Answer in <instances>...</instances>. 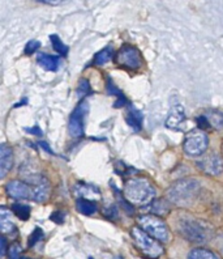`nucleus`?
I'll list each match as a JSON object with an SVG mask.
<instances>
[{"instance_id": "obj_1", "label": "nucleus", "mask_w": 223, "mask_h": 259, "mask_svg": "<svg viewBox=\"0 0 223 259\" xmlns=\"http://www.w3.org/2000/svg\"><path fill=\"white\" fill-rule=\"evenodd\" d=\"M124 196L132 204L144 205L153 200L155 190L146 178H131L124 185Z\"/></svg>"}, {"instance_id": "obj_2", "label": "nucleus", "mask_w": 223, "mask_h": 259, "mask_svg": "<svg viewBox=\"0 0 223 259\" xmlns=\"http://www.w3.org/2000/svg\"><path fill=\"white\" fill-rule=\"evenodd\" d=\"M200 184L196 180H182L174 184L167 191V196L175 204L188 205L197 198Z\"/></svg>"}, {"instance_id": "obj_3", "label": "nucleus", "mask_w": 223, "mask_h": 259, "mask_svg": "<svg viewBox=\"0 0 223 259\" xmlns=\"http://www.w3.org/2000/svg\"><path fill=\"white\" fill-rule=\"evenodd\" d=\"M131 236H132L137 249L145 256H148L150 259H157L163 254V247L158 243V240L149 237V233H146L142 228H132Z\"/></svg>"}, {"instance_id": "obj_4", "label": "nucleus", "mask_w": 223, "mask_h": 259, "mask_svg": "<svg viewBox=\"0 0 223 259\" xmlns=\"http://www.w3.org/2000/svg\"><path fill=\"white\" fill-rule=\"evenodd\" d=\"M138 225L144 229L146 233L160 241V242H169L170 241V231L163 220L153 215H144L138 218Z\"/></svg>"}, {"instance_id": "obj_5", "label": "nucleus", "mask_w": 223, "mask_h": 259, "mask_svg": "<svg viewBox=\"0 0 223 259\" xmlns=\"http://www.w3.org/2000/svg\"><path fill=\"white\" fill-rule=\"evenodd\" d=\"M209 146V138L204 130H193L186 135L183 148L189 156H201Z\"/></svg>"}, {"instance_id": "obj_6", "label": "nucleus", "mask_w": 223, "mask_h": 259, "mask_svg": "<svg viewBox=\"0 0 223 259\" xmlns=\"http://www.w3.org/2000/svg\"><path fill=\"white\" fill-rule=\"evenodd\" d=\"M117 63L124 68L129 70H140L144 64L141 53L138 51L137 48L131 46V45H124L119 49V51L115 55Z\"/></svg>"}, {"instance_id": "obj_7", "label": "nucleus", "mask_w": 223, "mask_h": 259, "mask_svg": "<svg viewBox=\"0 0 223 259\" xmlns=\"http://www.w3.org/2000/svg\"><path fill=\"white\" fill-rule=\"evenodd\" d=\"M89 104L88 101H81L75 108L73 113L71 114L68 123L69 135L73 138H81L84 135V130H85V118L88 115Z\"/></svg>"}, {"instance_id": "obj_8", "label": "nucleus", "mask_w": 223, "mask_h": 259, "mask_svg": "<svg viewBox=\"0 0 223 259\" xmlns=\"http://www.w3.org/2000/svg\"><path fill=\"white\" fill-rule=\"evenodd\" d=\"M180 233L184 238L192 241V242H204L207 240L205 227L200 224V222L193 219H183L179 224Z\"/></svg>"}, {"instance_id": "obj_9", "label": "nucleus", "mask_w": 223, "mask_h": 259, "mask_svg": "<svg viewBox=\"0 0 223 259\" xmlns=\"http://www.w3.org/2000/svg\"><path fill=\"white\" fill-rule=\"evenodd\" d=\"M197 167L205 174L210 176H219L223 173V158L222 156L211 152L207 156L202 157L200 161H197Z\"/></svg>"}, {"instance_id": "obj_10", "label": "nucleus", "mask_w": 223, "mask_h": 259, "mask_svg": "<svg viewBox=\"0 0 223 259\" xmlns=\"http://www.w3.org/2000/svg\"><path fill=\"white\" fill-rule=\"evenodd\" d=\"M6 191L15 199H33V189L22 181H10L6 186Z\"/></svg>"}, {"instance_id": "obj_11", "label": "nucleus", "mask_w": 223, "mask_h": 259, "mask_svg": "<svg viewBox=\"0 0 223 259\" xmlns=\"http://www.w3.org/2000/svg\"><path fill=\"white\" fill-rule=\"evenodd\" d=\"M13 164V155L12 149L8 144L2 143L0 146V177L4 178L11 170Z\"/></svg>"}, {"instance_id": "obj_12", "label": "nucleus", "mask_w": 223, "mask_h": 259, "mask_svg": "<svg viewBox=\"0 0 223 259\" xmlns=\"http://www.w3.org/2000/svg\"><path fill=\"white\" fill-rule=\"evenodd\" d=\"M184 119H186L184 108L180 104L173 105L170 113H169V117L166 118V127L173 130L178 128L184 122Z\"/></svg>"}, {"instance_id": "obj_13", "label": "nucleus", "mask_w": 223, "mask_h": 259, "mask_svg": "<svg viewBox=\"0 0 223 259\" xmlns=\"http://www.w3.org/2000/svg\"><path fill=\"white\" fill-rule=\"evenodd\" d=\"M48 193H50V182H48L43 176L38 178L34 182V187H33V199L35 202H44L48 198Z\"/></svg>"}, {"instance_id": "obj_14", "label": "nucleus", "mask_w": 223, "mask_h": 259, "mask_svg": "<svg viewBox=\"0 0 223 259\" xmlns=\"http://www.w3.org/2000/svg\"><path fill=\"white\" fill-rule=\"evenodd\" d=\"M206 119L209 130H222L223 128V113L219 110H206L202 114Z\"/></svg>"}, {"instance_id": "obj_15", "label": "nucleus", "mask_w": 223, "mask_h": 259, "mask_svg": "<svg viewBox=\"0 0 223 259\" xmlns=\"http://www.w3.org/2000/svg\"><path fill=\"white\" fill-rule=\"evenodd\" d=\"M126 122L135 131H140L142 127V113L138 109L129 106L126 113Z\"/></svg>"}, {"instance_id": "obj_16", "label": "nucleus", "mask_w": 223, "mask_h": 259, "mask_svg": "<svg viewBox=\"0 0 223 259\" xmlns=\"http://www.w3.org/2000/svg\"><path fill=\"white\" fill-rule=\"evenodd\" d=\"M38 64L46 71H58L60 64V58L48 54H39L38 55Z\"/></svg>"}, {"instance_id": "obj_17", "label": "nucleus", "mask_w": 223, "mask_h": 259, "mask_svg": "<svg viewBox=\"0 0 223 259\" xmlns=\"http://www.w3.org/2000/svg\"><path fill=\"white\" fill-rule=\"evenodd\" d=\"M76 207H77L80 213H82V215H85V216L94 215L98 209L97 204H95L94 202L85 199V198H80V199H77V202H76Z\"/></svg>"}, {"instance_id": "obj_18", "label": "nucleus", "mask_w": 223, "mask_h": 259, "mask_svg": "<svg viewBox=\"0 0 223 259\" xmlns=\"http://www.w3.org/2000/svg\"><path fill=\"white\" fill-rule=\"evenodd\" d=\"M11 215V212L6 208V207H2L0 208V229L3 233H12V232L16 231L15 224L11 222V219L8 216Z\"/></svg>"}, {"instance_id": "obj_19", "label": "nucleus", "mask_w": 223, "mask_h": 259, "mask_svg": "<svg viewBox=\"0 0 223 259\" xmlns=\"http://www.w3.org/2000/svg\"><path fill=\"white\" fill-rule=\"evenodd\" d=\"M114 57V50L111 48H104L101 51H98L94 55V64L95 66H103V64L108 63Z\"/></svg>"}, {"instance_id": "obj_20", "label": "nucleus", "mask_w": 223, "mask_h": 259, "mask_svg": "<svg viewBox=\"0 0 223 259\" xmlns=\"http://www.w3.org/2000/svg\"><path fill=\"white\" fill-rule=\"evenodd\" d=\"M107 91H108V93H110V95H114L118 97V101L114 104V106H115V108H122V106H124V105L127 104V98L124 97V95L120 92L117 87L114 85L111 80H108V81H107Z\"/></svg>"}, {"instance_id": "obj_21", "label": "nucleus", "mask_w": 223, "mask_h": 259, "mask_svg": "<svg viewBox=\"0 0 223 259\" xmlns=\"http://www.w3.org/2000/svg\"><path fill=\"white\" fill-rule=\"evenodd\" d=\"M188 259H219L213 251L207 249H201V247H198V249H193L189 253Z\"/></svg>"}, {"instance_id": "obj_22", "label": "nucleus", "mask_w": 223, "mask_h": 259, "mask_svg": "<svg viewBox=\"0 0 223 259\" xmlns=\"http://www.w3.org/2000/svg\"><path fill=\"white\" fill-rule=\"evenodd\" d=\"M12 211L13 213H15L19 219H21V220H28L32 209H30L29 205L21 204V203H16V204L12 205Z\"/></svg>"}, {"instance_id": "obj_23", "label": "nucleus", "mask_w": 223, "mask_h": 259, "mask_svg": "<svg viewBox=\"0 0 223 259\" xmlns=\"http://www.w3.org/2000/svg\"><path fill=\"white\" fill-rule=\"evenodd\" d=\"M50 41L52 44V48L62 55H67L68 54V46L63 44V41L58 37L57 34H52L50 35Z\"/></svg>"}, {"instance_id": "obj_24", "label": "nucleus", "mask_w": 223, "mask_h": 259, "mask_svg": "<svg viewBox=\"0 0 223 259\" xmlns=\"http://www.w3.org/2000/svg\"><path fill=\"white\" fill-rule=\"evenodd\" d=\"M76 194H79V195H82V196H86V195H94V193L99 194V191H98L97 187H93L90 186V185H77L75 189Z\"/></svg>"}, {"instance_id": "obj_25", "label": "nucleus", "mask_w": 223, "mask_h": 259, "mask_svg": "<svg viewBox=\"0 0 223 259\" xmlns=\"http://www.w3.org/2000/svg\"><path fill=\"white\" fill-rule=\"evenodd\" d=\"M151 211L154 212V213H157V216H162L169 212V205H167L163 200H155V202L153 203Z\"/></svg>"}, {"instance_id": "obj_26", "label": "nucleus", "mask_w": 223, "mask_h": 259, "mask_svg": "<svg viewBox=\"0 0 223 259\" xmlns=\"http://www.w3.org/2000/svg\"><path fill=\"white\" fill-rule=\"evenodd\" d=\"M21 245L17 242L13 243L10 246V250H8V259H21Z\"/></svg>"}, {"instance_id": "obj_27", "label": "nucleus", "mask_w": 223, "mask_h": 259, "mask_svg": "<svg viewBox=\"0 0 223 259\" xmlns=\"http://www.w3.org/2000/svg\"><path fill=\"white\" fill-rule=\"evenodd\" d=\"M90 84H89V81L86 79H81V81H80L79 87H77V95L80 96V97H84V96L89 95L90 93Z\"/></svg>"}, {"instance_id": "obj_28", "label": "nucleus", "mask_w": 223, "mask_h": 259, "mask_svg": "<svg viewBox=\"0 0 223 259\" xmlns=\"http://www.w3.org/2000/svg\"><path fill=\"white\" fill-rule=\"evenodd\" d=\"M42 238H43V232H42V229H39V228H35L34 232H33L32 236H30V240H29V246H33V245H35V243H37L38 241H41Z\"/></svg>"}, {"instance_id": "obj_29", "label": "nucleus", "mask_w": 223, "mask_h": 259, "mask_svg": "<svg viewBox=\"0 0 223 259\" xmlns=\"http://www.w3.org/2000/svg\"><path fill=\"white\" fill-rule=\"evenodd\" d=\"M39 46H41V44H39L38 41H35V39L29 41L25 46V54L26 55L34 54L35 51H37V49H39Z\"/></svg>"}, {"instance_id": "obj_30", "label": "nucleus", "mask_w": 223, "mask_h": 259, "mask_svg": "<svg viewBox=\"0 0 223 259\" xmlns=\"http://www.w3.org/2000/svg\"><path fill=\"white\" fill-rule=\"evenodd\" d=\"M51 220L57 224H63L64 223V212L62 211H55L51 213Z\"/></svg>"}, {"instance_id": "obj_31", "label": "nucleus", "mask_w": 223, "mask_h": 259, "mask_svg": "<svg viewBox=\"0 0 223 259\" xmlns=\"http://www.w3.org/2000/svg\"><path fill=\"white\" fill-rule=\"evenodd\" d=\"M25 131H28L29 134H33V135H38V136H41L42 134V130L39 128V127L38 126H34V127H32V128H25Z\"/></svg>"}, {"instance_id": "obj_32", "label": "nucleus", "mask_w": 223, "mask_h": 259, "mask_svg": "<svg viewBox=\"0 0 223 259\" xmlns=\"http://www.w3.org/2000/svg\"><path fill=\"white\" fill-rule=\"evenodd\" d=\"M38 2H42V3L50 4V6H59V4H62L63 2H66V0H38Z\"/></svg>"}, {"instance_id": "obj_33", "label": "nucleus", "mask_w": 223, "mask_h": 259, "mask_svg": "<svg viewBox=\"0 0 223 259\" xmlns=\"http://www.w3.org/2000/svg\"><path fill=\"white\" fill-rule=\"evenodd\" d=\"M39 147H41L42 149H44V151H47L48 153H50V155H52V153H53L52 149H51L50 147H48V144L46 142H39Z\"/></svg>"}, {"instance_id": "obj_34", "label": "nucleus", "mask_w": 223, "mask_h": 259, "mask_svg": "<svg viewBox=\"0 0 223 259\" xmlns=\"http://www.w3.org/2000/svg\"><path fill=\"white\" fill-rule=\"evenodd\" d=\"M6 250H7L6 238L2 237V255H6Z\"/></svg>"}, {"instance_id": "obj_35", "label": "nucleus", "mask_w": 223, "mask_h": 259, "mask_svg": "<svg viewBox=\"0 0 223 259\" xmlns=\"http://www.w3.org/2000/svg\"><path fill=\"white\" fill-rule=\"evenodd\" d=\"M21 259H29V258H21Z\"/></svg>"}, {"instance_id": "obj_36", "label": "nucleus", "mask_w": 223, "mask_h": 259, "mask_svg": "<svg viewBox=\"0 0 223 259\" xmlns=\"http://www.w3.org/2000/svg\"><path fill=\"white\" fill-rule=\"evenodd\" d=\"M89 259H93V258H89Z\"/></svg>"}, {"instance_id": "obj_37", "label": "nucleus", "mask_w": 223, "mask_h": 259, "mask_svg": "<svg viewBox=\"0 0 223 259\" xmlns=\"http://www.w3.org/2000/svg\"><path fill=\"white\" fill-rule=\"evenodd\" d=\"M222 149H223V146H222Z\"/></svg>"}]
</instances>
